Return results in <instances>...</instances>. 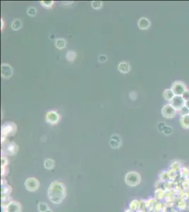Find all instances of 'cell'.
Listing matches in <instances>:
<instances>
[{
	"instance_id": "4",
	"label": "cell",
	"mask_w": 189,
	"mask_h": 212,
	"mask_svg": "<svg viewBox=\"0 0 189 212\" xmlns=\"http://www.w3.org/2000/svg\"><path fill=\"white\" fill-rule=\"evenodd\" d=\"M126 183L130 186L138 185L141 180L140 176L136 172H131L126 175Z\"/></svg>"
},
{
	"instance_id": "10",
	"label": "cell",
	"mask_w": 189,
	"mask_h": 212,
	"mask_svg": "<svg viewBox=\"0 0 189 212\" xmlns=\"http://www.w3.org/2000/svg\"><path fill=\"white\" fill-rule=\"evenodd\" d=\"M167 192L162 188L158 187L155 191V197L157 200H165Z\"/></svg>"
},
{
	"instance_id": "37",
	"label": "cell",
	"mask_w": 189,
	"mask_h": 212,
	"mask_svg": "<svg viewBox=\"0 0 189 212\" xmlns=\"http://www.w3.org/2000/svg\"><path fill=\"white\" fill-rule=\"evenodd\" d=\"M170 212H179V210L176 208V207H174V208H172L170 209Z\"/></svg>"
},
{
	"instance_id": "3",
	"label": "cell",
	"mask_w": 189,
	"mask_h": 212,
	"mask_svg": "<svg viewBox=\"0 0 189 212\" xmlns=\"http://www.w3.org/2000/svg\"><path fill=\"white\" fill-rule=\"evenodd\" d=\"M161 113L165 118H174L177 113V110L170 103H169V104H166L163 106L162 110H161Z\"/></svg>"
},
{
	"instance_id": "26",
	"label": "cell",
	"mask_w": 189,
	"mask_h": 212,
	"mask_svg": "<svg viewBox=\"0 0 189 212\" xmlns=\"http://www.w3.org/2000/svg\"><path fill=\"white\" fill-rule=\"evenodd\" d=\"M178 112L181 116H185V115H189V109L186 106H183V108L179 110Z\"/></svg>"
},
{
	"instance_id": "15",
	"label": "cell",
	"mask_w": 189,
	"mask_h": 212,
	"mask_svg": "<svg viewBox=\"0 0 189 212\" xmlns=\"http://www.w3.org/2000/svg\"><path fill=\"white\" fill-rule=\"evenodd\" d=\"M174 185H175V181H171V180L166 181L163 183L164 190H165L167 192H171V191H172L173 189H174Z\"/></svg>"
},
{
	"instance_id": "8",
	"label": "cell",
	"mask_w": 189,
	"mask_h": 212,
	"mask_svg": "<svg viewBox=\"0 0 189 212\" xmlns=\"http://www.w3.org/2000/svg\"><path fill=\"white\" fill-rule=\"evenodd\" d=\"M13 74V70L8 64H3L2 66V75L4 78H9Z\"/></svg>"
},
{
	"instance_id": "31",
	"label": "cell",
	"mask_w": 189,
	"mask_h": 212,
	"mask_svg": "<svg viewBox=\"0 0 189 212\" xmlns=\"http://www.w3.org/2000/svg\"><path fill=\"white\" fill-rule=\"evenodd\" d=\"M45 166L46 168H48V169H50V168H53V166H54V161L52 160H50V159L45 161Z\"/></svg>"
},
{
	"instance_id": "16",
	"label": "cell",
	"mask_w": 189,
	"mask_h": 212,
	"mask_svg": "<svg viewBox=\"0 0 189 212\" xmlns=\"http://www.w3.org/2000/svg\"><path fill=\"white\" fill-rule=\"evenodd\" d=\"M176 208L178 209L179 211L186 210V208H187V201L183 199L178 200L176 205Z\"/></svg>"
},
{
	"instance_id": "41",
	"label": "cell",
	"mask_w": 189,
	"mask_h": 212,
	"mask_svg": "<svg viewBox=\"0 0 189 212\" xmlns=\"http://www.w3.org/2000/svg\"><path fill=\"white\" fill-rule=\"evenodd\" d=\"M45 212H52L51 211H50V210H49V209H48V210H47V211H45Z\"/></svg>"
},
{
	"instance_id": "7",
	"label": "cell",
	"mask_w": 189,
	"mask_h": 212,
	"mask_svg": "<svg viewBox=\"0 0 189 212\" xmlns=\"http://www.w3.org/2000/svg\"><path fill=\"white\" fill-rule=\"evenodd\" d=\"M59 115L54 111L49 112L46 115V120L50 124H56L59 121Z\"/></svg>"
},
{
	"instance_id": "38",
	"label": "cell",
	"mask_w": 189,
	"mask_h": 212,
	"mask_svg": "<svg viewBox=\"0 0 189 212\" xmlns=\"http://www.w3.org/2000/svg\"><path fill=\"white\" fill-rule=\"evenodd\" d=\"M185 106H186L189 109V100L187 101H185Z\"/></svg>"
},
{
	"instance_id": "28",
	"label": "cell",
	"mask_w": 189,
	"mask_h": 212,
	"mask_svg": "<svg viewBox=\"0 0 189 212\" xmlns=\"http://www.w3.org/2000/svg\"><path fill=\"white\" fill-rule=\"evenodd\" d=\"M182 187L185 190H189V177L183 179V183H182Z\"/></svg>"
},
{
	"instance_id": "22",
	"label": "cell",
	"mask_w": 189,
	"mask_h": 212,
	"mask_svg": "<svg viewBox=\"0 0 189 212\" xmlns=\"http://www.w3.org/2000/svg\"><path fill=\"white\" fill-rule=\"evenodd\" d=\"M159 177H160V180L163 182V183L169 180V175H168V170H163V171L160 172Z\"/></svg>"
},
{
	"instance_id": "5",
	"label": "cell",
	"mask_w": 189,
	"mask_h": 212,
	"mask_svg": "<svg viewBox=\"0 0 189 212\" xmlns=\"http://www.w3.org/2000/svg\"><path fill=\"white\" fill-rule=\"evenodd\" d=\"M170 104H171L175 109L177 110V112L185 106V100L182 98V96H175L174 98L170 101Z\"/></svg>"
},
{
	"instance_id": "25",
	"label": "cell",
	"mask_w": 189,
	"mask_h": 212,
	"mask_svg": "<svg viewBox=\"0 0 189 212\" xmlns=\"http://www.w3.org/2000/svg\"><path fill=\"white\" fill-rule=\"evenodd\" d=\"M55 45H56V47L57 48H59V49H62V48L65 47L66 41L63 40V39H58V40H56Z\"/></svg>"
},
{
	"instance_id": "13",
	"label": "cell",
	"mask_w": 189,
	"mask_h": 212,
	"mask_svg": "<svg viewBox=\"0 0 189 212\" xmlns=\"http://www.w3.org/2000/svg\"><path fill=\"white\" fill-rule=\"evenodd\" d=\"M179 122H180L181 125L183 129H186V130L189 129V115H185V116H181Z\"/></svg>"
},
{
	"instance_id": "34",
	"label": "cell",
	"mask_w": 189,
	"mask_h": 212,
	"mask_svg": "<svg viewBox=\"0 0 189 212\" xmlns=\"http://www.w3.org/2000/svg\"><path fill=\"white\" fill-rule=\"evenodd\" d=\"M41 4L44 6H47V7H50L52 5H53L54 4V2L53 1H43L41 2Z\"/></svg>"
},
{
	"instance_id": "33",
	"label": "cell",
	"mask_w": 189,
	"mask_h": 212,
	"mask_svg": "<svg viewBox=\"0 0 189 212\" xmlns=\"http://www.w3.org/2000/svg\"><path fill=\"white\" fill-rule=\"evenodd\" d=\"M36 13H37V11L34 7H31L28 9V14L29 16H32V17H33V16L36 15Z\"/></svg>"
},
{
	"instance_id": "29",
	"label": "cell",
	"mask_w": 189,
	"mask_h": 212,
	"mask_svg": "<svg viewBox=\"0 0 189 212\" xmlns=\"http://www.w3.org/2000/svg\"><path fill=\"white\" fill-rule=\"evenodd\" d=\"M38 209H39V211H40V212H45L47 210H48V206L45 203H40V204H39L38 205Z\"/></svg>"
},
{
	"instance_id": "24",
	"label": "cell",
	"mask_w": 189,
	"mask_h": 212,
	"mask_svg": "<svg viewBox=\"0 0 189 212\" xmlns=\"http://www.w3.org/2000/svg\"><path fill=\"white\" fill-rule=\"evenodd\" d=\"M22 23L19 19H17L15 21H13L12 22V24H11V27H12V28L13 30H15V31H17V30H18L20 28V27H21Z\"/></svg>"
},
{
	"instance_id": "27",
	"label": "cell",
	"mask_w": 189,
	"mask_h": 212,
	"mask_svg": "<svg viewBox=\"0 0 189 212\" xmlns=\"http://www.w3.org/2000/svg\"><path fill=\"white\" fill-rule=\"evenodd\" d=\"M92 7L94 9H100L102 6V2L100 1H94L91 4Z\"/></svg>"
},
{
	"instance_id": "12",
	"label": "cell",
	"mask_w": 189,
	"mask_h": 212,
	"mask_svg": "<svg viewBox=\"0 0 189 212\" xmlns=\"http://www.w3.org/2000/svg\"><path fill=\"white\" fill-rule=\"evenodd\" d=\"M163 96H164V98H165L166 100L169 101L170 102V101L174 98L175 94L171 89H165V91H164Z\"/></svg>"
},
{
	"instance_id": "39",
	"label": "cell",
	"mask_w": 189,
	"mask_h": 212,
	"mask_svg": "<svg viewBox=\"0 0 189 212\" xmlns=\"http://www.w3.org/2000/svg\"><path fill=\"white\" fill-rule=\"evenodd\" d=\"M186 210H189V200L187 201V208H186Z\"/></svg>"
},
{
	"instance_id": "17",
	"label": "cell",
	"mask_w": 189,
	"mask_h": 212,
	"mask_svg": "<svg viewBox=\"0 0 189 212\" xmlns=\"http://www.w3.org/2000/svg\"><path fill=\"white\" fill-rule=\"evenodd\" d=\"M6 211H7V212H19V204L15 203V202H12V203L9 204L8 206L6 207Z\"/></svg>"
},
{
	"instance_id": "23",
	"label": "cell",
	"mask_w": 189,
	"mask_h": 212,
	"mask_svg": "<svg viewBox=\"0 0 189 212\" xmlns=\"http://www.w3.org/2000/svg\"><path fill=\"white\" fill-rule=\"evenodd\" d=\"M180 197L181 199L186 200V201L189 200V190H185L182 189L180 192Z\"/></svg>"
},
{
	"instance_id": "19",
	"label": "cell",
	"mask_w": 189,
	"mask_h": 212,
	"mask_svg": "<svg viewBox=\"0 0 189 212\" xmlns=\"http://www.w3.org/2000/svg\"><path fill=\"white\" fill-rule=\"evenodd\" d=\"M165 202H176V201H177V199L176 196L171 191V192H167L165 198Z\"/></svg>"
},
{
	"instance_id": "30",
	"label": "cell",
	"mask_w": 189,
	"mask_h": 212,
	"mask_svg": "<svg viewBox=\"0 0 189 212\" xmlns=\"http://www.w3.org/2000/svg\"><path fill=\"white\" fill-rule=\"evenodd\" d=\"M173 131H174V130H173L172 127L167 125V127H166L165 129V130H164L163 133L165 134V135H170V134H172L173 133Z\"/></svg>"
},
{
	"instance_id": "35",
	"label": "cell",
	"mask_w": 189,
	"mask_h": 212,
	"mask_svg": "<svg viewBox=\"0 0 189 212\" xmlns=\"http://www.w3.org/2000/svg\"><path fill=\"white\" fill-rule=\"evenodd\" d=\"M182 98H183V100L185 101H187L189 100V89H187L184 92L183 95H182Z\"/></svg>"
},
{
	"instance_id": "20",
	"label": "cell",
	"mask_w": 189,
	"mask_h": 212,
	"mask_svg": "<svg viewBox=\"0 0 189 212\" xmlns=\"http://www.w3.org/2000/svg\"><path fill=\"white\" fill-rule=\"evenodd\" d=\"M168 175H169V180L176 181L177 178H178V176H179V173L176 171H174V170L169 169L168 170Z\"/></svg>"
},
{
	"instance_id": "9",
	"label": "cell",
	"mask_w": 189,
	"mask_h": 212,
	"mask_svg": "<svg viewBox=\"0 0 189 212\" xmlns=\"http://www.w3.org/2000/svg\"><path fill=\"white\" fill-rule=\"evenodd\" d=\"M150 24H151L150 21L147 18H145V17L140 18L138 23V27H139V28L141 30L148 29L150 26Z\"/></svg>"
},
{
	"instance_id": "32",
	"label": "cell",
	"mask_w": 189,
	"mask_h": 212,
	"mask_svg": "<svg viewBox=\"0 0 189 212\" xmlns=\"http://www.w3.org/2000/svg\"><path fill=\"white\" fill-rule=\"evenodd\" d=\"M166 127H167V124H166L165 123H162V122H160V123L158 124V129L160 132H163Z\"/></svg>"
},
{
	"instance_id": "11",
	"label": "cell",
	"mask_w": 189,
	"mask_h": 212,
	"mask_svg": "<svg viewBox=\"0 0 189 212\" xmlns=\"http://www.w3.org/2000/svg\"><path fill=\"white\" fill-rule=\"evenodd\" d=\"M110 145L113 148H119L121 146V138L117 135H114L110 140Z\"/></svg>"
},
{
	"instance_id": "6",
	"label": "cell",
	"mask_w": 189,
	"mask_h": 212,
	"mask_svg": "<svg viewBox=\"0 0 189 212\" xmlns=\"http://www.w3.org/2000/svg\"><path fill=\"white\" fill-rule=\"evenodd\" d=\"M39 186L38 182L36 179L31 177V178H28L26 182V187L28 189V190L30 191H35L38 189Z\"/></svg>"
},
{
	"instance_id": "36",
	"label": "cell",
	"mask_w": 189,
	"mask_h": 212,
	"mask_svg": "<svg viewBox=\"0 0 189 212\" xmlns=\"http://www.w3.org/2000/svg\"><path fill=\"white\" fill-rule=\"evenodd\" d=\"M98 59H99V60H100V62H105L106 59H107V58H106V57H105V55H100V56L99 57Z\"/></svg>"
},
{
	"instance_id": "14",
	"label": "cell",
	"mask_w": 189,
	"mask_h": 212,
	"mask_svg": "<svg viewBox=\"0 0 189 212\" xmlns=\"http://www.w3.org/2000/svg\"><path fill=\"white\" fill-rule=\"evenodd\" d=\"M182 167H183V165H182L181 163L179 162V161H173V162L171 163V165H170L169 169L174 170V171H176L179 173V172H180V170H181Z\"/></svg>"
},
{
	"instance_id": "1",
	"label": "cell",
	"mask_w": 189,
	"mask_h": 212,
	"mask_svg": "<svg viewBox=\"0 0 189 212\" xmlns=\"http://www.w3.org/2000/svg\"><path fill=\"white\" fill-rule=\"evenodd\" d=\"M49 197L52 202L54 203H59L64 198L65 190L64 187L61 183H52L49 189Z\"/></svg>"
},
{
	"instance_id": "21",
	"label": "cell",
	"mask_w": 189,
	"mask_h": 212,
	"mask_svg": "<svg viewBox=\"0 0 189 212\" xmlns=\"http://www.w3.org/2000/svg\"><path fill=\"white\" fill-rule=\"evenodd\" d=\"M179 177L183 179L189 177V168L184 166L182 167L181 170L179 172Z\"/></svg>"
},
{
	"instance_id": "2",
	"label": "cell",
	"mask_w": 189,
	"mask_h": 212,
	"mask_svg": "<svg viewBox=\"0 0 189 212\" xmlns=\"http://www.w3.org/2000/svg\"><path fill=\"white\" fill-rule=\"evenodd\" d=\"M171 89L174 93L175 96H182L184 92L187 90V88L183 82L181 81H176L172 84Z\"/></svg>"
},
{
	"instance_id": "40",
	"label": "cell",
	"mask_w": 189,
	"mask_h": 212,
	"mask_svg": "<svg viewBox=\"0 0 189 212\" xmlns=\"http://www.w3.org/2000/svg\"><path fill=\"white\" fill-rule=\"evenodd\" d=\"M1 24H2V28H3V24H4V23H3V20H2Z\"/></svg>"
},
{
	"instance_id": "18",
	"label": "cell",
	"mask_w": 189,
	"mask_h": 212,
	"mask_svg": "<svg viewBox=\"0 0 189 212\" xmlns=\"http://www.w3.org/2000/svg\"><path fill=\"white\" fill-rule=\"evenodd\" d=\"M118 70L121 73H128L129 70H130V66H129V64L128 63H126V62H121V63L119 64Z\"/></svg>"
}]
</instances>
